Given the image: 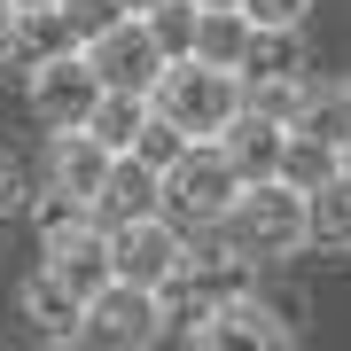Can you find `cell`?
<instances>
[{
	"mask_svg": "<svg viewBox=\"0 0 351 351\" xmlns=\"http://www.w3.org/2000/svg\"><path fill=\"white\" fill-rule=\"evenodd\" d=\"M219 234L234 242V250H250L258 265H281L297 250H313V219H304V188L297 180H242L234 211L219 219Z\"/></svg>",
	"mask_w": 351,
	"mask_h": 351,
	"instance_id": "1",
	"label": "cell"
},
{
	"mask_svg": "<svg viewBox=\"0 0 351 351\" xmlns=\"http://www.w3.org/2000/svg\"><path fill=\"white\" fill-rule=\"evenodd\" d=\"M156 110L164 117H180L195 141H219L226 125L242 117V71H226V63H203V55H172V63L156 71Z\"/></svg>",
	"mask_w": 351,
	"mask_h": 351,
	"instance_id": "2",
	"label": "cell"
},
{
	"mask_svg": "<svg viewBox=\"0 0 351 351\" xmlns=\"http://www.w3.org/2000/svg\"><path fill=\"white\" fill-rule=\"evenodd\" d=\"M234 195H242V172H234V156L219 141H188V156L164 172V219H180L188 234L219 226L234 211Z\"/></svg>",
	"mask_w": 351,
	"mask_h": 351,
	"instance_id": "3",
	"label": "cell"
},
{
	"mask_svg": "<svg viewBox=\"0 0 351 351\" xmlns=\"http://www.w3.org/2000/svg\"><path fill=\"white\" fill-rule=\"evenodd\" d=\"M24 101H32V117H39L47 133H71V125H86V117H94L101 71L86 63V47H63V55H47V63L24 71Z\"/></svg>",
	"mask_w": 351,
	"mask_h": 351,
	"instance_id": "4",
	"label": "cell"
},
{
	"mask_svg": "<svg viewBox=\"0 0 351 351\" xmlns=\"http://www.w3.org/2000/svg\"><path fill=\"white\" fill-rule=\"evenodd\" d=\"M110 258H117V281H141V289H172L180 281V265H188V226L180 219H125V226H110Z\"/></svg>",
	"mask_w": 351,
	"mask_h": 351,
	"instance_id": "5",
	"label": "cell"
},
{
	"mask_svg": "<svg viewBox=\"0 0 351 351\" xmlns=\"http://www.w3.org/2000/svg\"><path fill=\"white\" fill-rule=\"evenodd\" d=\"M164 320H172L164 289L110 281V289L86 304V343H110V351H149V343H164Z\"/></svg>",
	"mask_w": 351,
	"mask_h": 351,
	"instance_id": "6",
	"label": "cell"
},
{
	"mask_svg": "<svg viewBox=\"0 0 351 351\" xmlns=\"http://www.w3.org/2000/svg\"><path fill=\"white\" fill-rule=\"evenodd\" d=\"M188 336L203 343V351H281L289 336H297V320L281 313L265 289H242V297H226V304H211Z\"/></svg>",
	"mask_w": 351,
	"mask_h": 351,
	"instance_id": "7",
	"label": "cell"
},
{
	"mask_svg": "<svg viewBox=\"0 0 351 351\" xmlns=\"http://www.w3.org/2000/svg\"><path fill=\"white\" fill-rule=\"evenodd\" d=\"M86 63L101 71V86H141L149 94L172 55H164V39L149 32V16H125V24H110L101 39H86Z\"/></svg>",
	"mask_w": 351,
	"mask_h": 351,
	"instance_id": "8",
	"label": "cell"
},
{
	"mask_svg": "<svg viewBox=\"0 0 351 351\" xmlns=\"http://www.w3.org/2000/svg\"><path fill=\"white\" fill-rule=\"evenodd\" d=\"M47 274L71 289V297H101V289L117 281V258H110V226L101 219H86L78 234H63V242H47Z\"/></svg>",
	"mask_w": 351,
	"mask_h": 351,
	"instance_id": "9",
	"label": "cell"
},
{
	"mask_svg": "<svg viewBox=\"0 0 351 351\" xmlns=\"http://www.w3.org/2000/svg\"><path fill=\"white\" fill-rule=\"evenodd\" d=\"M149 211H164V172L141 164L133 149H117L110 172H101V188H94V219L101 226H125V219H149Z\"/></svg>",
	"mask_w": 351,
	"mask_h": 351,
	"instance_id": "10",
	"label": "cell"
},
{
	"mask_svg": "<svg viewBox=\"0 0 351 351\" xmlns=\"http://www.w3.org/2000/svg\"><path fill=\"white\" fill-rule=\"evenodd\" d=\"M16 320H24L32 336H47V343H78L86 336V297H71V289L39 265L32 281H16Z\"/></svg>",
	"mask_w": 351,
	"mask_h": 351,
	"instance_id": "11",
	"label": "cell"
},
{
	"mask_svg": "<svg viewBox=\"0 0 351 351\" xmlns=\"http://www.w3.org/2000/svg\"><path fill=\"white\" fill-rule=\"evenodd\" d=\"M219 149L234 156V172H242V180H274V172H281V156H289V125L242 101V117L219 133Z\"/></svg>",
	"mask_w": 351,
	"mask_h": 351,
	"instance_id": "12",
	"label": "cell"
},
{
	"mask_svg": "<svg viewBox=\"0 0 351 351\" xmlns=\"http://www.w3.org/2000/svg\"><path fill=\"white\" fill-rule=\"evenodd\" d=\"M110 156H117V149H101V141H94L86 125H71V133H55V141H47V180H55V188H71V195H86V203H94L101 172H110Z\"/></svg>",
	"mask_w": 351,
	"mask_h": 351,
	"instance_id": "13",
	"label": "cell"
},
{
	"mask_svg": "<svg viewBox=\"0 0 351 351\" xmlns=\"http://www.w3.org/2000/svg\"><path fill=\"white\" fill-rule=\"evenodd\" d=\"M250 16H242V0H211V8L195 16V47L188 55H203V63H226V71H242V47H250Z\"/></svg>",
	"mask_w": 351,
	"mask_h": 351,
	"instance_id": "14",
	"label": "cell"
},
{
	"mask_svg": "<svg viewBox=\"0 0 351 351\" xmlns=\"http://www.w3.org/2000/svg\"><path fill=\"white\" fill-rule=\"evenodd\" d=\"M149 110H156V94H141V86H101L94 117H86V133L101 141V149H133L141 125H149Z\"/></svg>",
	"mask_w": 351,
	"mask_h": 351,
	"instance_id": "15",
	"label": "cell"
},
{
	"mask_svg": "<svg viewBox=\"0 0 351 351\" xmlns=\"http://www.w3.org/2000/svg\"><path fill=\"white\" fill-rule=\"evenodd\" d=\"M304 219H313V250H351V172H328L320 188H304Z\"/></svg>",
	"mask_w": 351,
	"mask_h": 351,
	"instance_id": "16",
	"label": "cell"
},
{
	"mask_svg": "<svg viewBox=\"0 0 351 351\" xmlns=\"http://www.w3.org/2000/svg\"><path fill=\"white\" fill-rule=\"evenodd\" d=\"M297 71H313V55H304V24L250 32V47H242V78H297Z\"/></svg>",
	"mask_w": 351,
	"mask_h": 351,
	"instance_id": "17",
	"label": "cell"
},
{
	"mask_svg": "<svg viewBox=\"0 0 351 351\" xmlns=\"http://www.w3.org/2000/svg\"><path fill=\"white\" fill-rule=\"evenodd\" d=\"M24 211H32V226H39V242H63V234H78V226L94 219V203L71 195V188H55V180H39V195L24 203Z\"/></svg>",
	"mask_w": 351,
	"mask_h": 351,
	"instance_id": "18",
	"label": "cell"
},
{
	"mask_svg": "<svg viewBox=\"0 0 351 351\" xmlns=\"http://www.w3.org/2000/svg\"><path fill=\"white\" fill-rule=\"evenodd\" d=\"M313 94H320L313 71H297V78H242V101H250V110H265V117H281V125H297Z\"/></svg>",
	"mask_w": 351,
	"mask_h": 351,
	"instance_id": "19",
	"label": "cell"
},
{
	"mask_svg": "<svg viewBox=\"0 0 351 351\" xmlns=\"http://www.w3.org/2000/svg\"><path fill=\"white\" fill-rule=\"evenodd\" d=\"M63 47H78V32H71V16L63 8H24V32H16V63H47V55H63Z\"/></svg>",
	"mask_w": 351,
	"mask_h": 351,
	"instance_id": "20",
	"label": "cell"
},
{
	"mask_svg": "<svg viewBox=\"0 0 351 351\" xmlns=\"http://www.w3.org/2000/svg\"><path fill=\"white\" fill-rule=\"evenodd\" d=\"M328 172H343V149H328V141H313V133H289L281 180H297V188H320Z\"/></svg>",
	"mask_w": 351,
	"mask_h": 351,
	"instance_id": "21",
	"label": "cell"
},
{
	"mask_svg": "<svg viewBox=\"0 0 351 351\" xmlns=\"http://www.w3.org/2000/svg\"><path fill=\"white\" fill-rule=\"evenodd\" d=\"M188 125H180V117H164V110H149V125H141V141H133V156L141 164H156V172H172L180 156H188Z\"/></svg>",
	"mask_w": 351,
	"mask_h": 351,
	"instance_id": "22",
	"label": "cell"
},
{
	"mask_svg": "<svg viewBox=\"0 0 351 351\" xmlns=\"http://www.w3.org/2000/svg\"><path fill=\"white\" fill-rule=\"evenodd\" d=\"M195 0H156V8H149V32L164 39V55H188L195 47Z\"/></svg>",
	"mask_w": 351,
	"mask_h": 351,
	"instance_id": "23",
	"label": "cell"
},
{
	"mask_svg": "<svg viewBox=\"0 0 351 351\" xmlns=\"http://www.w3.org/2000/svg\"><path fill=\"white\" fill-rule=\"evenodd\" d=\"M63 16H71V32H78V47H86V39H101L110 24H125V0H63Z\"/></svg>",
	"mask_w": 351,
	"mask_h": 351,
	"instance_id": "24",
	"label": "cell"
},
{
	"mask_svg": "<svg viewBox=\"0 0 351 351\" xmlns=\"http://www.w3.org/2000/svg\"><path fill=\"white\" fill-rule=\"evenodd\" d=\"M304 8H313V0H242V16H250L258 32H281V24H304Z\"/></svg>",
	"mask_w": 351,
	"mask_h": 351,
	"instance_id": "25",
	"label": "cell"
},
{
	"mask_svg": "<svg viewBox=\"0 0 351 351\" xmlns=\"http://www.w3.org/2000/svg\"><path fill=\"white\" fill-rule=\"evenodd\" d=\"M24 164H16V156H0V219H16V211H24Z\"/></svg>",
	"mask_w": 351,
	"mask_h": 351,
	"instance_id": "26",
	"label": "cell"
},
{
	"mask_svg": "<svg viewBox=\"0 0 351 351\" xmlns=\"http://www.w3.org/2000/svg\"><path fill=\"white\" fill-rule=\"evenodd\" d=\"M16 32H24V0H0V71L16 63Z\"/></svg>",
	"mask_w": 351,
	"mask_h": 351,
	"instance_id": "27",
	"label": "cell"
},
{
	"mask_svg": "<svg viewBox=\"0 0 351 351\" xmlns=\"http://www.w3.org/2000/svg\"><path fill=\"white\" fill-rule=\"evenodd\" d=\"M125 8H133V16H149V8H156V0H125Z\"/></svg>",
	"mask_w": 351,
	"mask_h": 351,
	"instance_id": "28",
	"label": "cell"
},
{
	"mask_svg": "<svg viewBox=\"0 0 351 351\" xmlns=\"http://www.w3.org/2000/svg\"><path fill=\"white\" fill-rule=\"evenodd\" d=\"M24 8H63V0H24Z\"/></svg>",
	"mask_w": 351,
	"mask_h": 351,
	"instance_id": "29",
	"label": "cell"
},
{
	"mask_svg": "<svg viewBox=\"0 0 351 351\" xmlns=\"http://www.w3.org/2000/svg\"><path fill=\"white\" fill-rule=\"evenodd\" d=\"M195 8H211V0H195Z\"/></svg>",
	"mask_w": 351,
	"mask_h": 351,
	"instance_id": "30",
	"label": "cell"
},
{
	"mask_svg": "<svg viewBox=\"0 0 351 351\" xmlns=\"http://www.w3.org/2000/svg\"><path fill=\"white\" fill-rule=\"evenodd\" d=\"M343 94H351V86H343Z\"/></svg>",
	"mask_w": 351,
	"mask_h": 351,
	"instance_id": "31",
	"label": "cell"
}]
</instances>
